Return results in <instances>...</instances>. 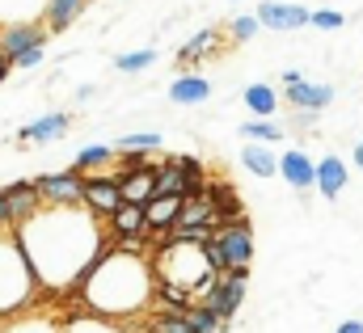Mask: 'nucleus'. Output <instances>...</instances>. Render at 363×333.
Instances as JSON below:
<instances>
[{
    "label": "nucleus",
    "mask_w": 363,
    "mask_h": 333,
    "mask_svg": "<svg viewBox=\"0 0 363 333\" xmlns=\"http://www.w3.org/2000/svg\"><path fill=\"white\" fill-rule=\"evenodd\" d=\"M13 241H51V249L26 253L34 283L43 287H77V278L89 270V261L106 249L101 232L93 224V215H81L72 207H51V211H34L30 220L13 224Z\"/></svg>",
    "instance_id": "nucleus-1"
},
{
    "label": "nucleus",
    "mask_w": 363,
    "mask_h": 333,
    "mask_svg": "<svg viewBox=\"0 0 363 333\" xmlns=\"http://www.w3.org/2000/svg\"><path fill=\"white\" fill-rule=\"evenodd\" d=\"M152 291H157V274H152V261L140 249V237L118 241L114 253L101 249L72 287V295H81L89 312L110 317V321L135 317L144 304H152Z\"/></svg>",
    "instance_id": "nucleus-2"
},
{
    "label": "nucleus",
    "mask_w": 363,
    "mask_h": 333,
    "mask_svg": "<svg viewBox=\"0 0 363 333\" xmlns=\"http://www.w3.org/2000/svg\"><path fill=\"white\" fill-rule=\"evenodd\" d=\"M203 257L207 266L220 274V270H250L254 261V228L245 220H233V224H216V232L203 241Z\"/></svg>",
    "instance_id": "nucleus-3"
},
{
    "label": "nucleus",
    "mask_w": 363,
    "mask_h": 333,
    "mask_svg": "<svg viewBox=\"0 0 363 333\" xmlns=\"http://www.w3.org/2000/svg\"><path fill=\"white\" fill-rule=\"evenodd\" d=\"M30 291H34V270L26 253L17 249V241H0V317L21 308Z\"/></svg>",
    "instance_id": "nucleus-4"
},
{
    "label": "nucleus",
    "mask_w": 363,
    "mask_h": 333,
    "mask_svg": "<svg viewBox=\"0 0 363 333\" xmlns=\"http://www.w3.org/2000/svg\"><path fill=\"white\" fill-rule=\"evenodd\" d=\"M245 283H250V270H211V278L199 287V300L194 304H203V308H211L216 317H233L237 308H241V300H245Z\"/></svg>",
    "instance_id": "nucleus-5"
},
{
    "label": "nucleus",
    "mask_w": 363,
    "mask_h": 333,
    "mask_svg": "<svg viewBox=\"0 0 363 333\" xmlns=\"http://www.w3.org/2000/svg\"><path fill=\"white\" fill-rule=\"evenodd\" d=\"M34 190L47 207H81V173H43L34 177Z\"/></svg>",
    "instance_id": "nucleus-6"
},
{
    "label": "nucleus",
    "mask_w": 363,
    "mask_h": 333,
    "mask_svg": "<svg viewBox=\"0 0 363 333\" xmlns=\"http://www.w3.org/2000/svg\"><path fill=\"white\" fill-rule=\"evenodd\" d=\"M254 17H258L262 30H274V34H291V30L308 26V9L304 4H283V0H262Z\"/></svg>",
    "instance_id": "nucleus-7"
},
{
    "label": "nucleus",
    "mask_w": 363,
    "mask_h": 333,
    "mask_svg": "<svg viewBox=\"0 0 363 333\" xmlns=\"http://www.w3.org/2000/svg\"><path fill=\"white\" fill-rule=\"evenodd\" d=\"M81 203L89 207L93 215H110L118 203H123V194H118V181L110 177V173H97V177H81Z\"/></svg>",
    "instance_id": "nucleus-8"
},
{
    "label": "nucleus",
    "mask_w": 363,
    "mask_h": 333,
    "mask_svg": "<svg viewBox=\"0 0 363 333\" xmlns=\"http://www.w3.org/2000/svg\"><path fill=\"white\" fill-rule=\"evenodd\" d=\"M0 194H4V224H21V220H30V215L43 207L34 181H13V186H4Z\"/></svg>",
    "instance_id": "nucleus-9"
},
{
    "label": "nucleus",
    "mask_w": 363,
    "mask_h": 333,
    "mask_svg": "<svg viewBox=\"0 0 363 333\" xmlns=\"http://www.w3.org/2000/svg\"><path fill=\"white\" fill-rule=\"evenodd\" d=\"M30 47H47V34H43L38 21H9V26L0 30V51H4V60L21 55V51H30Z\"/></svg>",
    "instance_id": "nucleus-10"
},
{
    "label": "nucleus",
    "mask_w": 363,
    "mask_h": 333,
    "mask_svg": "<svg viewBox=\"0 0 363 333\" xmlns=\"http://www.w3.org/2000/svg\"><path fill=\"white\" fill-rule=\"evenodd\" d=\"M347 181H351V169L342 157H321V161H313V186L325 194V198H338L342 190H347Z\"/></svg>",
    "instance_id": "nucleus-11"
},
{
    "label": "nucleus",
    "mask_w": 363,
    "mask_h": 333,
    "mask_svg": "<svg viewBox=\"0 0 363 333\" xmlns=\"http://www.w3.org/2000/svg\"><path fill=\"white\" fill-rule=\"evenodd\" d=\"M274 173H283L291 190H313V157L304 148H287L283 157H274Z\"/></svg>",
    "instance_id": "nucleus-12"
},
{
    "label": "nucleus",
    "mask_w": 363,
    "mask_h": 333,
    "mask_svg": "<svg viewBox=\"0 0 363 333\" xmlns=\"http://www.w3.org/2000/svg\"><path fill=\"white\" fill-rule=\"evenodd\" d=\"M287 106H296V110H313V114H321L330 101H334V84H317V81H296L287 84Z\"/></svg>",
    "instance_id": "nucleus-13"
},
{
    "label": "nucleus",
    "mask_w": 363,
    "mask_h": 333,
    "mask_svg": "<svg viewBox=\"0 0 363 333\" xmlns=\"http://www.w3.org/2000/svg\"><path fill=\"white\" fill-rule=\"evenodd\" d=\"M114 181H118V194H123V203H135V207H144L157 190H152V165L144 169H123V173H114Z\"/></svg>",
    "instance_id": "nucleus-14"
},
{
    "label": "nucleus",
    "mask_w": 363,
    "mask_h": 333,
    "mask_svg": "<svg viewBox=\"0 0 363 333\" xmlns=\"http://www.w3.org/2000/svg\"><path fill=\"white\" fill-rule=\"evenodd\" d=\"M68 123H72V114L55 110V114H43V118H34L30 127H21L17 140H21V144H51V140H60V135L68 131Z\"/></svg>",
    "instance_id": "nucleus-15"
},
{
    "label": "nucleus",
    "mask_w": 363,
    "mask_h": 333,
    "mask_svg": "<svg viewBox=\"0 0 363 333\" xmlns=\"http://www.w3.org/2000/svg\"><path fill=\"white\" fill-rule=\"evenodd\" d=\"M106 220H110V228H114V237H118V241H127V237H140V241H144V237H148L144 207H135V203H118Z\"/></svg>",
    "instance_id": "nucleus-16"
},
{
    "label": "nucleus",
    "mask_w": 363,
    "mask_h": 333,
    "mask_svg": "<svg viewBox=\"0 0 363 333\" xmlns=\"http://www.w3.org/2000/svg\"><path fill=\"white\" fill-rule=\"evenodd\" d=\"M178 211H182V194H152V198L144 203V224H148V232L169 228V224L178 220Z\"/></svg>",
    "instance_id": "nucleus-17"
},
{
    "label": "nucleus",
    "mask_w": 363,
    "mask_h": 333,
    "mask_svg": "<svg viewBox=\"0 0 363 333\" xmlns=\"http://www.w3.org/2000/svg\"><path fill=\"white\" fill-rule=\"evenodd\" d=\"M211 97V81L207 77H194V72H186L178 81L169 84V101L174 106H203Z\"/></svg>",
    "instance_id": "nucleus-18"
},
{
    "label": "nucleus",
    "mask_w": 363,
    "mask_h": 333,
    "mask_svg": "<svg viewBox=\"0 0 363 333\" xmlns=\"http://www.w3.org/2000/svg\"><path fill=\"white\" fill-rule=\"evenodd\" d=\"M89 0H43V17H47V30H68L77 17H81V9H85Z\"/></svg>",
    "instance_id": "nucleus-19"
},
{
    "label": "nucleus",
    "mask_w": 363,
    "mask_h": 333,
    "mask_svg": "<svg viewBox=\"0 0 363 333\" xmlns=\"http://www.w3.org/2000/svg\"><path fill=\"white\" fill-rule=\"evenodd\" d=\"M245 110L254 114V118H271L274 110H279V93H274V84H245Z\"/></svg>",
    "instance_id": "nucleus-20"
},
{
    "label": "nucleus",
    "mask_w": 363,
    "mask_h": 333,
    "mask_svg": "<svg viewBox=\"0 0 363 333\" xmlns=\"http://www.w3.org/2000/svg\"><path fill=\"white\" fill-rule=\"evenodd\" d=\"M241 165L250 169L254 177H274V152L267 148V144H258V140H254V144H245V148H241Z\"/></svg>",
    "instance_id": "nucleus-21"
},
{
    "label": "nucleus",
    "mask_w": 363,
    "mask_h": 333,
    "mask_svg": "<svg viewBox=\"0 0 363 333\" xmlns=\"http://www.w3.org/2000/svg\"><path fill=\"white\" fill-rule=\"evenodd\" d=\"M152 190L157 194H190V186H186V177H182V169L174 165V161H165L161 169H152Z\"/></svg>",
    "instance_id": "nucleus-22"
},
{
    "label": "nucleus",
    "mask_w": 363,
    "mask_h": 333,
    "mask_svg": "<svg viewBox=\"0 0 363 333\" xmlns=\"http://www.w3.org/2000/svg\"><path fill=\"white\" fill-rule=\"evenodd\" d=\"M186 321H190V333H224L228 329V321L216 317V312L203 308V304H190V308H186Z\"/></svg>",
    "instance_id": "nucleus-23"
},
{
    "label": "nucleus",
    "mask_w": 363,
    "mask_h": 333,
    "mask_svg": "<svg viewBox=\"0 0 363 333\" xmlns=\"http://www.w3.org/2000/svg\"><path fill=\"white\" fill-rule=\"evenodd\" d=\"M165 140H161V131H135V135H123V140H114L110 148L114 152H157Z\"/></svg>",
    "instance_id": "nucleus-24"
},
{
    "label": "nucleus",
    "mask_w": 363,
    "mask_h": 333,
    "mask_svg": "<svg viewBox=\"0 0 363 333\" xmlns=\"http://www.w3.org/2000/svg\"><path fill=\"white\" fill-rule=\"evenodd\" d=\"M148 333H190L186 308H165V312L148 317Z\"/></svg>",
    "instance_id": "nucleus-25"
},
{
    "label": "nucleus",
    "mask_w": 363,
    "mask_h": 333,
    "mask_svg": "<svg viewBox=\"0 0 363 333\" xmlns=\"http://www.w3.org/2000/svg\"><path fill=\"white\" fill-rule=\"evenodd\" d=\"M237 131H241V140H258V144H271V140H279V135H283V127H279V123H271V118H245Z\"/></svg>",
    "instance_id": "nucleus-26"
},
{
    "label": "nucleus",
    "mask_w": 363,
    "mask_h": 333,
    "mask_svg": "<svg viewBox=\"0 0 363 333\" xmlns=\"http://www.w3.org/2000/svg\"><path fill=\"white\" fill-rule=\"evenodd\" d=\"M118 152L110 148V144H89V148H81L77 152V173H89V169H101V165H110Z\"/></svg>",
    "instance_id": "nucleus-27"
},
{
    "label": "nucleus",
    "mask_w": 363,
    "mask_h": 333,
    "mask_svg": "<svg viewBox=\"0 0 363 333\" xmlns=\"http://www.w3.org/2000/svg\"><path fill=\"white\" fill-rule=\"evenodd\" d=\"M211 47H216V30H199V34H194V38L178 51V60H182V64H194V60H203Z\"/></svg>",
    "instance_id": "nucleus-28"
},
{
    "label": "nucleus",
    "mask_w": 363,
    "mask_h": 333,
    "mask_svg": "<svg viewBox=\"0 0 363 333\" xmlns=\"http://www.w3.org/2000/svg\"><path fill=\"white\" fill-rule=\"evenodd\" d=\"M152 64H157V51H152V47H144V51H127V55L114 60L118 72H144V68H152Z\"/></svg>",
    "instance_id": "nucleus-29"
},
{
    "label": "nucleus",
    "mask_w": 363,
    "mask_h": 333,
    "mask_svg": "<svg viewBox=\"0 0 363 333\" xmlns=\"http://www.w3.org/2000/svg\"><path fill=\"white\" fill-rule=\"evenodd\" d=\"M64 333H123L110 325V317H97V312H85L81 321H68L64 325Z\"/></svg>",
    "instance_id": "nucleus-30"
},
{
    "label": "nucleus",
    "mask_w": 363,
    "mask_h": 333,
    "mask_svg": "<svg viewBox=\"0 0 363 333\" xmlns=\"http://www.w3.org/2000/svg\"><path fill=\"white\" fill-rule=\"evenodd\" d=\"M258 17L254 13H241V17H233L228 21V34H233V43H250V38H258Z\"/></svg>",
    "instance_id": "nucleus-31"
},
{
    "label": "nucleus",
    "mask_w": 363,
    "mask_h": 333,
    "mask_svg": "<svg viewBox=\"0 0 363 333\" xmlns=\"http://www.w3.org/2000/svg\"><path fill=\"white\" fill-rule=\"evenodd\" d=\"M169 161L182 169V177H186V186H190V190H203V186H207V177H203V165H199L194 157H169Z\"/></svg>",
    "instance_id": "nucleus-32"
},
{
    "label": "nucleus",
    "mask_w": 363,
    "mask_h": 333,
    "mask_svg": "<svg viewBox=\"0 0 363 333\" xmlns=\"http://www.w3.org/2000/svg\"><path fill=\"white\" fill-rule=\"evenodd\" d=\"M308 26H317V30H342V13H334V9H308Z\"/></svg>",
    "instance_id": "nucleus-33"
},
{
    "label": "nucleus",
    "mask_w": 363,
    "mask_h": 333,
    "mask_svg": "<svg viewBox=\"0 0 363 333\" xmlns=\"http://www.w3.org/2000/svg\"><path fill=\"white\" fill-rule=\"evenodd\" d=\"M43 55H47V47H30V51L13 55V60H9V68H38V64H43Z\"/></svg>",
    "instance_id": "nucleus-34"
},
{
    "label": "nucleus",
    "mask_w": 363,
    "mask_h": 333,
    "mask_svg": "<svg viewBox=\"0 0 363 333\" xmlns=\"http://www.w3.org/2000/svg\"><path fill=\"white\" fill-rule=\"evenodd\" d=\"M334 333H363V321H342Z\"/></svg>",
    "instance_id": "nucleus-35"
},
{
    "label": "nucleus",
    "mask_w": 363,
    "mask_h": 333,
    "mask_svg": "<svg viewBox=\"0 0 363 333\" xmlns=\"http://www.w3.org/2000/svg\"><path fill=\"white\" fill-rule=\"evenodd\" d=\"M296 81H304V72H300V68H287V72H283V84H296Z\"/></svg>",
    "instance_id": "nucleus-36"
},
{
    "label": "nucleus",
    "mask_w": 363,
    "mask_h": 333,
    "mask_svg": "<svg viewBox=\"0 0 363 333\" xmlns=\"http://www.w3.org/2000/svg\"><path fill=\"white\" fill-rule=\"evenodd\" d=\"M351 161H355V165L363 169V140H359V144H355V152H351Z\"/></svg>",
    "instance_id": "nucleus-37"
},
{
    "label": "nucleus",
    "mask_w": 363,
    "mask_h": 333,
    "mask_svg": "<svg viewBox=\"0 0 363 333\" xmlns=\"http://www.w3.org/2000/svg\"><path fill=\"white\" fill-rule=\"evenodd\" d=\"M9 77V60H4V51H0V81Z\"/></svg>",
    "instance_id": "nucleus-38"
},
{
    "label": "nucleus",
    "mask_w": 363,
    "mask_h": 333,
    "mask_svg": "<svg viewBox=\"0 0 363 333\" xmlns=\"http://www.w3.org/2000/svg\"><path fill=\"white\" fill-rule=\"evenodd\" d=\"M0 224H4V194H0Z\"/></svg>",
    "instance_id": "nucleus-39"
},
{
    "label": "nucleus",
    "mask_w": 363,
    "mask_h": 333,
    "mask_svg": "<svg viewBox=\"0 0 363 333\" xmlns=\"http://www.w3.org/2000/svg\"><path fill=\"white\" fill-rule=\"evenodd\" d=\"M233 4H241V0H233Z\"/></svg>",
    "instance_id": "nucleus-40"
}]
</instances>
